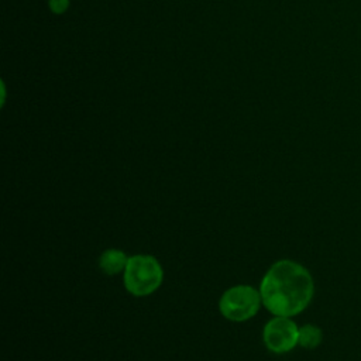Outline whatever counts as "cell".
<instances>
[{
	"label": "cell",
	"instance_id": "obj_1",
	"mask_svg": "<svg viewBox=\"0 0 361 361\" xmlns=\"http://www.w3.org/2000/svg\"><path fill=\"white\" fill-rule=\"evenodd\" d=\"M314 285L310 272L292 259L274 262L262 276L259 293L262 305L274 316L292 317L307 307Z\"/></svg>",
	"mask_w": 361,
	"mask_h": 361
},
{
	"label": "cell",
	"instance_id": "obj_2",
	"mask_svg": "<svg viewBox=\"0 0 361 361\" xmlns=\"http://www.w3.org/2000/svg\"><path fill=\"white\" fill-rule=\"evenodd\" d=\"M164 281V269L159 261L148 254L128 257L123 272V282L127 292L134 296H148L154 293Z\"/></svg>",
	"mask_w": 361,
	"mask_h": 361
},
{
	"label": "cell",
	"instance_id": "obj_3",
	"mask_svg": "<svg viewBox=\"0 0 361 361\" xmlns=\"http://www.w3.org/2000/svg\"><path fill=\"white\" fill-rule=\"evenodd\" d=\"M261 303L258 289L251 285H235L221 295L219 310L230 322H245L258 313Z\"/></svg>",
	"mask_w": 361,
	"mask_h": 361
},
{
	"label": "cell",
	"instance_id": "obj_4",
	"mask_svg": "<svg viewBox=\"0 0 361 361\" xmlns=\"http://www.w3.org/2000/svg\"><path fill=\"white\" fill-rule=\"evenodd\" d=\"M262 338L269 351L276 354L288 353L298 345L299 327L290 317L275 316L264 326Z\"/></svg>",
	"mask_w": 361,
	"mask_h": 361
},
{
	"label": "cell",
	"instance_id": "obj_5",
	"mask_svg": "<svg viewBox=\"0 0 361 361\" xmlns=\"http://www.w3.org/2000/svg\"><path fill=\"white\" fill-rule=\"evenodd\" d=\"M128 262V257L124 251L118 248H109L102 252L99 257V267L106 275H117L120 272H124Z\"/></svg>",
	"mask_w": 361,
	"mask_h": 361
},
{
	"label": "cell",
	"instance_id": "obj_6",
	"mask_svg": "<svg viewBox=\"0 0 361 361\" xmlns=\"http://www.w3.org/2000/svg\"><path fill=\"white\" fill-rule=\"evenodd\" d=\"M322 330L313 324H305L299 327L298 344L303 348H316L322 343Z\"/></svg>",
	"mask_w": 361,
	"mask_h": 361
},
{
	"label": "cell",
	"instance_id": "obj_7",
	"mask_svg": "<svg viewBox=\"0 0 361 361\" xmlns=\"http://www.w3.org/2000/svg\"><path fill=\"white\" fill-rule=\"evenodd\" d=\"M48 7L54 14H63L69 8V0H48Z\"/></svg>",
	"mask_w": 361,
	"mask_h": 361
}]
</instances>
